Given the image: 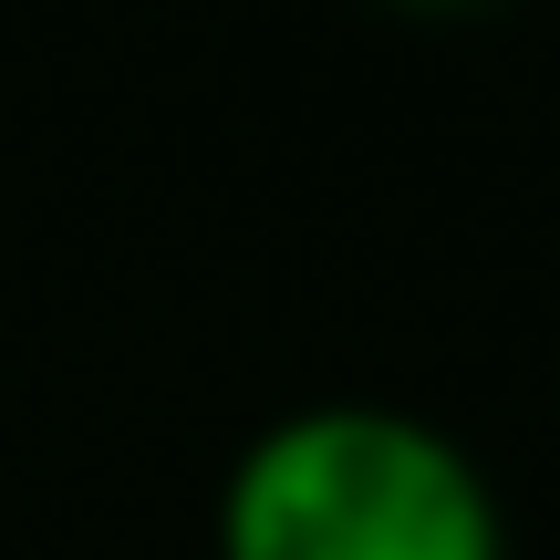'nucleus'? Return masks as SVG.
<instances>
[{
  "label": "nucleus",
  "instance_id": "nucleus-1",
  "mask_svg": "<svg viewBox=\"0 0 560 560\" xmlns=\"http://www.w3.org/2000/svg\"><path fill=\"white\" fill-rule=\"evenodd\" d=\"M219 560H509L499 488L405 405H301L219 488Z\"/></svg>",
  "mask_w": 560,
  "mask_h": 560
}]
</instances>
